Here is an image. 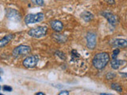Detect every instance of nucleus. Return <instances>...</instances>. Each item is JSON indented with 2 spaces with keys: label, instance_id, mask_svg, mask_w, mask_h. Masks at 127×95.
I'll return each mask as SVG.
<instances>
[{
  "label": "nucleus",
  "instance_id": "obj_1",
  "mask_svg": "<svg viewBox=\"0 0 127 95\" xmlns=\"http://www.w3.org/2000/svg\"><path fill=\"white\" fill-rule=\"evenodd\" d=\"M110 61V55L107 52H99L95 55L92 59V65L95 69L102 70Z\"/></svg>",
  "mask_w": 127,
  "mask_h": 95
},
{
  "label": "nucleus",
  "instance_id": "obj_2",
  "mask_svg": "<svg viewBox=\"0 0 127 95\" xmlns=\"http://www.w3.org/2000/svg\"><path fill=\"white\" fill-rule=\"evenodd\" d=\"M47 33H48V28L46 26H38L36 28H33V29L28 31V34L30 37L36 39L45 37V36H46Z\"/></svg>",
  "mask_w": 127,
  "mask_h": 95
},
{
  "label": "nucleus",
  "instance_id": "obj_3",
  "mask_svg": "<svg viewBox=\"0 0 127 95\" xmlns=\"http://www.w3.org/2000/svg\"><path fill=\"white\" fill-rule=\"evenodd\" d=\"M45 19V14L43 13H37V14H30L26 16L25 18V23L26 25L30 24L37 23L43 21Z\"/></svg>",
  "mask_w": 127,
  "mask_h": 95
},
{
  "label": "nucleus",
  "instance_id": "obj_4",
  "mask_svg": "<svg viewBox=\"0 0 127 95\" xmlns=\"http://www.w3.org/2000/svg\"><path fill=\"white\" fill-rule=\"evenodd\" d=\"M39 61V56L37 55H33L26 57L22 62L23 66L26 68H33L37 66Z\"/></svg>",
  "mask_w": 127,
  "mask_h": 95
},
{
  "label": "nucleus",
  "instance_id": "obj_5",
  "mask_svg": "<svg viewBox=\"0 0 127 95\" xmlns=\"http://www.w3.org/2000/svg\"><path fill=\"white\" fill-rule=\"evenodd\" d=\"M30 51H31V48L30 46L21 45L18 47H16L13 50V51H12V55H13V56H14L15 58H17L18 56H21V55L29 54Z\"/></svg>",
  "mask_w": 127,
  "mask_h": 95
},
{
  "label": "nucleus",
  "instance_id": "obj_6",
  "mask_svg": "<svg viewBox=\"0 0 127 95\" xmlns=\"http://www.w3.org/2000/svg\"><path fill=\"white\" fill-rule=\"evenodd\" d=\"M87 40V47L89 49H94L96 46L97 41V35L93 32H89L86 36Z\"/></svg>",
  "mask_w": 127,
  "mask_h": 95
},
{
  "label": "nucleus",
  "instance_id": "obj_7",
  "mask_svg": "<svg viewBox=\"0 0 127 95\" xmlns=\"http://www.w3.org/2000/svg\"><path fill=\"white\" fill-rule=\"evenodd\" d=\"M6 16L8 18L14 22H18L22 18L21 14L14 9H8L6 10Z\"/></svg>",
  "mask_w": 127,
  "mask_h": 95
},
{
  "label": "nucleus",
  "instance_id": "obj_8",
  "mask_svg": "<svg viewBox=\"0 0 127 95\" xmlns=\"http://www.w3.org/2000/svg\"><path fill=\"white\" fill-rule=\"evenodd\" d=\"M110 45L114 48H127V40L116 38L113 39L110 41Z\"/></svg>",
  "mask_w": 127,
  "mask_h": 95
},
{
  "label": "nucleus",
  "instance_id": "obj_9",
  "mask_svg": "<svg viewBox=\"0 0 127 95\" xmlns=\"http://www.w3.org/2000/svg\"><path fill=\"white\" fill-rule=\"evenodd\" d=\"M102 16H103L111 25H115L118 22L117 17L110 12H102Z\"/></svg>",
  "mask_w": 127,
  "mask_h": 95
},
{
  "label": "nucleus",
  "instance_id": "obj_10",
  "mask_svg": "<svg viewBox=\"0 0 127 95\" xmlns=\"http://www.w3.org/2000/svg\"><path fill=\"white\" fill-rule=\"evenodd\" d=\"M51 28L53 29V30H54L57 33H60L61 31H62L64 25L63 23L61 21H58V20H53V21H51L49 22Z\"/></svg>",
  "mask_w": 127,
  "mask_h": 95
},
{
  "label": "nucleus",
  "instance_id": "obj_11",
  "mask_svg": "<svg viewBox=\"0 0 127 95\" xmlns=\"http://www.w3.org/2000/svg\"><path fill=\"white\" fill-rule=\"evenodd\" d=\"M14 38V34H8L5 36L4 37H2L0 41V48H4L9 44L12 40Z\"/></svg>",
  "mask_w": 127,
  "mask_h": 95
},
{
  "label": "nucleus",
  "instance_id": "obj_12",
  "mask_svg": "<svg viewBox=\"0 0 127 95\" xmlns=\"http://www.w3.org/2000/svg\"><path fill=\"white\" fill-rule=\"evenodd\" d=\"M125 61L120 60V59H118L116 58H112V60L110 61V65L112 69L114 70H118L119 68V67H121L122 64H124Z\"/></svg>",
  "mask_w": 127,
  "mask_h": 95
},
{
  "label": "nucleus",
  "instance_id": "obj_13",
  "mask_svg": "<svg viewBox=\"0 0 127 95\" xmlns=\"http://www.w3.org/2000/svg\"><path fill=\"white\" fill-rule=\"evenodd\" d=\"M53 37L56 41L58 43H65L67 40L66 35L64 34H59V33H54L53 34Z\"/></svg>",
  "mask_w": 127,
  "mask_h": 95
},
{
  "label": "nucleus",
  "instance_id": "obj_14",
  "mask_svg": "<svg viewBox=\"0 0 127 95\" xmlns=\"http://www.w3.org/2000/svg\"><path fill=\"white\" fill-rule=\"evenodd\" d=\"M81 18L84 20L86 22H89L91 20L94 18V15L89 11H84L83 13L81 14Z\"/></svg>",
  "mask_w": 127,
  "mask_h": 95
},
{
  "label": "nucleus",
  "instance_id": "obj_15",
  "mask_svg": "<svg viewBox=\"0 0 127 95\" xmlns=\"http://www.w3.org/2000/svg\"><path fill=\"white\" fill-rule=\"evenodd\" d=\"M111 89L117 91L118 93H122V87L120 84H118L117 82H113L110 86Z\"/></svg>",
  "mask_w": 127,
  "mask_h": 95
},
{
  "label": "nucleus",
  "instance_id": "obj_16",
  "mask_svg": "<svg viewBox=\"0 0 127 95\" xmlns=\"http://www.w3.org/2000/svg\"><path fill=\"white\" fill-rule=\"evenodd\" d=\"M55 54L57 55L58 57H60V59H61L62 60H66V55L63 52V51H57L55 52Z\"/></svg>",
  "mask_w": 127,
  "mask_h": 95
},
{
  "label": "nucleus",
  "instance_id": "obj_17",
  "mask_svg": "<svg viewBox=\"0 0 127 95\" xmlns=\"http://www.w3.org/2000/svg\"><path fill=\"white\" fill-rule=\"evenodd\" d=\"M115 76H116V74L115 73H113V72H109V73H107L106 74V79H107V80H111V79H113Z\"/></svg>",
  "mask_w": 127,
  "mask_h": 95
},
{
  "label": "nucleus",
  "instance_id": "obj_18",
  "mask_svg": "<svg viewBox=\"0 0 127 95\" xmlns=\"http://www.w3.org/2000/svg\"><path fill=\"white\" fill-rule=\"evenodd\" d=\"M71 57H72V59H77L79 58H80V55L77 52V51L72 50L71 51Z\"/></svg>",
  "mask_w": 127,
  "mask_h": 95
},
{
  "label": "nucleus",
  "instance_id": "obj_19",
  "mask_svg": "<svg viewBox=\"0 0 127 95\" xmlns=\"http://www.w3.org/2000/svg\"><path fill=\"white\" fill-rule=\"evenodd\" d=\"M32 2L37 6H44V0H32Z\"/></svg>",
  "mask_w": 127,
  "mask_h": 95
},
{
  "label": "nucleus",
  "instance_id": "obj_20",
  "mask_svg": "<svg viewBox=\"0 0 127 95\" xmlns=\"http://www.w3.org/2000/svg\"><path fill=\"white\" fill-rule=\"evenodd\" d=\"M12 87H10V86H2V90L3 91H6V92H10L12 91Z\"/></svg>",
  "mask_w": 127,
  "mask_h": 95
},
{
  "label": "nucleus",
  "instance_id": "obj_21",
  "mask_svg": "<svg viewBox=\"0 0 127 95\" xmlns=\"http://www.w3.org/2000/svg\"><path fill=\"white\" fill-rule=\"evenodd\" d=\"M120 52V50L118 48H115L114 51H113V54H112V58H116L117 55H118V53Z\"/></svg>",
  "mask_w": 127,
  "mask_h": 95
},
{
  "label": "nucleus",
  "instance_id": "obj_22",
  "mask_svg": "<svg viewBox=\"0 0 127 95\" xmlns=\"http://www.w3.org/2000/svg\"><path fill=\"white\" fill-rule=\"evenodd\" d=\"M69 92L67 90H62L59 93V95H68Z\"/></svg>",
  "mask_w": 127,
  "mask_h": 95
},
{
  "label": "nucleus",
  "instance_id": "obj_23",
  "mask_svg": "<svg viewBox=\"0 0 127 95\" xmlns=\"http://www.w3.org/2000/svg\"><path fill=\"white\" fill-rule=\"evenodd\" d=\"M119 74H120L122 77L127 78V72H119Z\"/></svg>",
  "mask_w": 127,
  "mask_h": 95
},
{
  "label": "nucleus",
  "instance_id": "obj_24",
  "mask_svg": "<svg viewBox=\"0 0 127 95\" xmlns=\"http://www.w3.org/2000/svg\"><path fill=\"white\" fill-rule=\"evenodd\" d=\"M106 2L107 3L110 4V5H113V4L115 3V0H106Z\"/></svg>",
  "mask_w": 127,
  "mask_h": 95
},
{
  "label": "nucleus",
  "instance_id": "obj_25",
  "mask_svg": "<svg viewBox=\"0 0 127 95\" xmlns=\"http://www.w3.org/2000/svg\"><path fill=\"white\" fill-rule=\"evenodd\" d=\"M36 95H45V93H42V92H38V93H36Z\"/></svg>",
  "mask_w": 127,
  "mask_h": 95
},
{
  "label": "nucleus",
  "instance_id": "obj_26",
  "mask_svg": "<svg viewBox=\"0 0 127 95\" xmlns=\"http://www.w3.org/2000/svg\"><path fill=\"white\" fill-rule=\"evenodd\" d=\"M100 95H111L110 94H105V93H102L100 94Z\"/></svg>",
  "mask_w": 127,
  "mask_h": 95
}]
</instances>
